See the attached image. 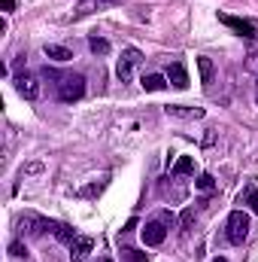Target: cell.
Instances as JSON below:
<instances>
[{
	"label": "cell",
	"instance_id": "cell-13",
	"mask_svg": "<svg viewBox=\"0 0 258 262\" xmlns=\"http://www.w3.org/2000/svg\"><path fill=\"white\" fill-rule=\"evenodd\" d=\"M173 174H176V177H189V174H194V159L192 156H179L176 165H173Z\"/></svg>",
	"mask_w": 258,
	"mask_h": 262
},
{
	"label": "cell",
	"instance_id": "cell-17",
	"mask_svg": "<svg viewBox=\"0 0 258 262\" xmlns=\"http://www.w3.org/2000/svg\"><path fill=\"white\" fill-rule=\"evenodd\" d=\"M194 186H197V189H200V192H210V189H213V186H216V180H213V177H210V174H200V177H197V180H194Z\"/></svg>",
	"mask_w": 258,
	"mask_h": 262
},
{
	"label": "cell",
	"instance_id": "cell-14",
	"mask_svg": "<svg viewBox=\"0 0 258 262\" xmlns=\"http://www.w3.org/2000/svg\"><path fill=\"white\" fill-rule=\"evenodd\" d=\"M197 70H200V82H203V85H210V82H213V61H210L207 55H200V58H197Z\"/></svg>",
	"mask_w": 258,
	"mask_h": 262
},
{
	"label": "cell",
	"instance_id": "cell-5",
	"mask_svg": "<svg viewBox=\"0 0 258 262\" xmlns=\"http://www.w3.org/2000/svg\"><path fill=\"white\" fill-rule=\"evenodd\" d=\"M18 226H21V232H28V235H43L46 229H52V232H55V226H58V223H49V220H43V216L24 213V216L18 220Z\"/></svg>",
	"mask_w": 258,
	"mask_h": 262
},
{
	"label": "cell",
	"instance_id": "cell-26",
	"mask_svg": "<svg viewBox=\"0 0 258 262\" xmlns=\"http://www.w3.org/2000/svg\"><path fill=\"white\" fill-rule=\"evenodd\" d=\"M213 262H228V259H225V256H216V259H213Z\"/></svg>",
	"mask_w": 258,
	"mask_h": 262
},
{
	"label": "cell",
	"instance_id": "cell-11",
	"mask_svg": "<svg viewBox=\"0 0 258 262\" xmlns=\"http://www.w3.org/2000/svg\"><path fill=\"white\" fill-rule=\"evenodd\" d=\"M43 52H46V58H52V61H61V64L73 58V52H70L67 46H58V43H46V46H43Z\"/></svg>",
	"mask_w": 258,
	"mask_h": 262
},
{
	"label": "cell",
	"instance_id": "cell-1",
	"mask_svg": "<svg viewBox=\"0 0 258 262\" xmlns=\"http://www.w3.org/2000/svg\"><path fill=\"white\" fill-rule=\"evenodd\" d=\"M85 95V76H79V73H70V76H61V82H58V98L61 101H79Z\"/></svg>",
	"mask_w": 258,
	"mask_h": 262
},
{
	"label": "cell",
	"instance_id": "cell-23",
	"mask_svg": "<svg viewBox=\"0 0 258 262\" xmlns=\"http://www.w3.org/2000/svg\"><path fill=\"white\" fill-rule=\"evenodd\" d=\"M213 143H216V128H210L207 137H203V146H213Z\"/></svg>",
	"mask_w": 258,
	"mask_h": 262
},
{
	"label": "cell",
	"instance_id": "cell-15",
	"mask_svg": "<svg viewBox=\"0 0 258 262\" xmlns=\"http://www.w3.org/2000/svg\"><path fill=\"white\" fill-rule=\"evenodd\" d=\"M88 49H91L94 55H107V52H110V43L100 40V37H91V40H88Z\"/></svg>",
	"mask_w": 258,
	"mask_h": 262
},
{
	"label": "cell",
	"instance_id": "cell-21",
	"mask_svg": "<svg viewBox=\"0 0 258 262\" xmlns=\"http://www.w3.org/2000/svg\"><path fill=\"white\" fill-rule=\"evenodd\" d=\"M9 253H12V256H24L28 250H24V244H21V241H12V244H9Z\"/></svg>",
	"mask_w": 258,
	"mask_h": 262
},
{
	"label": "cell",
	"instance_id": "cell-18",
	"mask_svg": "<svg viewBox=\"0 0 258 262\" xmlns=\"http://www.w3.org/2000/svg\"><path fill=\"white\" fill-rule=\"evenodd\" d=\"M192 223H194V210H192V207H186V210H183V216H179L183 232H189V229H192Z\"/></svg>",
	"mask_w": 258,
	"mask_h": 262
},
{
	"label": "cell",
	"instance_id": "cell-7",
	"mask_svg": "<svg viewBox=\"0 0 258 262\" xmlns=\"http://www.w3.org/2000/svg\"><path fill=\"white\" fill-rule=\"evenodd\" d=\"M91 250H94V241H91L88 235H76V238L70 241V259L73 262H82Z\"/></svg>",
	"mask_w": 258,
	"mask_h": 262
},
{
	"label": "cell",
	"instance_id": "cell-4",
	"mask_svg": "<svg viewBox=\"0 0 258 262\" xmlns=\"http://www.w3.org/2000/svg\"><path fill=\"white\" fill-rule=\"evenodd\" d=\"M143 61V55L137 52V49H125L122 52V58H119V64H116V76L122 79V82H128L131 73H134V67Z\"/></svg>",
	"mask_w": 258,
	"mask_h": 262
},
{
	"label": "cell",
	"instance_id": "cell-16",
	"mask_svg": "<svg viewBox=\"0 0 258 262\" xmlns=\"http://www.w3.org/2000/svg\"><path fill=\"white\" fill-rule=\"evenodd\" d=\"M55 235H58L61 241H67V244H70V241L76 238V232H73L70 226H64V223H58V226H55Z\"/></svg>",
	"mask_w": 258,
	"mask_h": 262
},
{
	"label": "cell",
	"instance_id": "cell-24",
	"mask_svg": "<svg viewBox=\"0 0 258 262\" xmlns=\"http://www.w3.org/2000/svg\"><path fill=\"white\" fill-rule=\"evenodd\" d=\"M100 189H104V186H85V189H82V195H97Z\"/></svg>",
	"mask_w": 258,
	"mask_h": 262
},
{
	"label": "cell",
	"instance_id": "cell-20",
	"mask_svg": "<svg viewBox=\"0 0 258 262\" xmlns=\"http://www.w3.org/2000/svg\"><path fill=\"white\" fill-rule=\"evenodd\" d=\"M125 262H149V256L140 250H125Z\"/></svg>",
	"mask_w": 258,
	"mask_h": 262
},
{
	"label": "cell",
	"instance_id": "cell-10",
	"mask_svg": "<svg viewBox=\"0 0 258 262\" xmlns=\"http://www.w3.org/2000/svg\"><path fill=\"white\" fill-rule=\"evenodd\" d=\"M167 116H176V119H203V107H179V104H170L164 107Z\"/></svg>",
	"mask_w": 258,
	"mask_h": 262
},
{
	"label": "cell",
	"instance_id": "cell-6",
	"mask_svg": "<svg viewBox=\"0 0 258 262\" xmlns=\"http://www.w3.org/2000/svg\"><path fill=\"white\" fill-rule=\"evenodd\" d=\"M15 89H18V95L28 98V101L40 98V82H37L34 73H18V76H15Z\"/></svg>",
	"mask_w": 258,
	"mask_h": 262
},
{
	"label": "cell",
	"instance_id": "cell-8",
	"mask_svg": "<svg viewBox=\"0 0 258 262\" xmlns=\"http://www.w3.org/2000/svg\"><path fill=\"white\" fill-rule=\"evenodd\" d=\"M167 82L173 89H189V73H186V64L183 61H173L167 67Z\"/></svg>",
	"mask_w": 258,
	"mask_h": 262
},
{
	"label": "cell",
	"instance_id": "cell-25",
	"mask_svg": "<svg viewBox=\"0 0 258 262\" xmlns=\"http://www.w3.org/2000/svg\"><path fill=\"white\" fill-rule=\"evenodd\" d=\"M0 6H3V12H12V6H15V3H12V0H0Z\"/></svg>",
	"mask_w": 258,
	"mask_h": 262
},
{
	"label": "cell",
	"instance_id": "cell-27",
	"mask_svg": "<svg viewBox=\"0 0 258 262\" xmlns=\"http://www.w3.org/2000/svg\"><path fill=\"white\" fill-rule=\"evenodd\" d=\"M97 262H113V259H107V256H104V259H97Z\"/></svg>",
	"mask_w": 258,
	"mask_h": 262
},
{
	"label": "cell",
	"instance_id": "cell-22",
	"mask_svg": "<svg viewBox=\"0 0 258 262\" xmlns=\"http://www.w3.org/2000/svg\"><path fill=\"white\" fill-rule=\"evenodd\" d=\"M43 171V165L40 162H31V165H24V174H40Z\"/></svg>",
	"mask_w": 258,
	"mask_h": 262
},
{
	"label": "cell",
	"instance_id": "cell-19",
	"mask_svg": "<svg viewBox=\"0 0 258 262\" xmlns=\"http://www.w3.org/2000/svg\"><path fill=\"white\" fill-rule=\"evenodd\" d=\"M243 201H249V207L258 213V192H255V189H246V192L240 195V204H243Z\"/></svg>",
	"mask_w": 258,
	"mask_h": 262
},
{
	"label": "cell",
	"instance_id": "cell-3",
	"mask_svg": "<svg viewBox=\"0 0 258 262\" xmlns=\"http://www.w3.org/2000/svg\"><path fill=\"white\" fill-rule=\"evenodd\" d=\"M219 21L222 25H228L234 34H240V37H249V40H258V21L252 18H237V15H219Z\"/></svg>",
	"mask_w": 258,
	"mask_h": 262
},
{
	"label": "cell",
	"instance_id": "cell-12",
	"mask_svg": "<svg viewBox=\"0 0 258 262\" xmlns=\"http://www.w3.org/2000/svg\"><path fill=\"white\" fill-rule=\"evenodd\" d=\"M140 82H143L146 92H164V89H167V79H164L161 73H146Z\"/></svg>",
	"mask_w": 258,
	"mask_h": 262
},
{
	"label": "cell",
	"instance_id": "cell-2",
	"mask_svg": "<svg viewBox=\"0 0 258 262\" xmlns=\"http://www.w3.org/2000/svg\"><path fill=\"white\" fill-rule=\"evenodd\" d=\"M246 238H249V216L243 210H231V216H228V241L243 244Z\"/></svg>",
	"mask_w": 258,
	"mask_h": 262
},
{
	"label": "cell",
	"instance_id": "cell-9",
	"mask_svg": "<svg viewBox=\"0 0 258 262\" xmlns=\"http://www.w3.org/2000/svg\"><path fill=\"white\" fill-rule=\"evenodd\" d=\"M164 238H167V229H164V223H146V229H143V241H146L149 247H158Z\"/></svg>",
	"mask_w": 258,
	"mask_h": 262
}]
</instances>
